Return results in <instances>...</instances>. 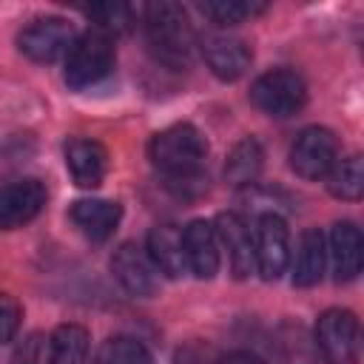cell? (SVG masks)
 Masks as SVG:
<instances>
[{
	"instance_id": "obj_1",
	"label": "cell",
	"mask_w": 364,
	"mask_h": 364,
	"mask_svg": "<svg viewBox=\"0 0 364 364\" xmlns=\"http://www.w3.org/2000/svg\"><path fill=\"white\" fill-rule=\"evenodd\" d=\"M148 156L154 168L165 176V185L173 188L179 196H193L205 188V156H208V142L199 128L191 122H176L165 131H159L151 145Z\"/></svg>"
},
{
	"instance_id": "obj_2",
	"label": "cell",
	"mask_w": 364,
	"mask_h": 364,
	"mask_svg": "<svg viewBox=\"0 0 364 364\" xmlns=\"http://www.w3.org/2000/svg\"><path fill=\"white\" fill-rule=\"evenodd\" d=\"M145 37L156 63L168 68H188L196 37L188 23V14L176 3H154L145 9Z\"/></svg>"
},
{
	"instance_id": "obj_3",
	"label": "cell",
	"mask_w": 364,
	"mask_h": 364,
	"mask_svg": "<svg viewBox=\"0 0 364 364\" xmlns=\"http://www.w3.org/2000/svg\"><path fill=\"white\" fill-rule=\"evenodd\" d=\"M114 40L97 28L77 37L65 54V82L77 91L102 82L114 68Z\"/></svg>"
},
{
	"instance_id": "obj_4",
	"label": "cell",
	"mask_w": 364,
	"mask_h": 364,
	"mask_svg": "<svg viewBox=\"0 0 364 364\" xmlns=\"http://www.w3.org/2000/svg\"><path fill=\"white\" fill-rule=\"evenodd\" d=\"M250 102L264 111L267 117H293L304 108L307 102V85L304 80L290 71V68H273L264 71L253 85H250Z\"/></svg>"
},
{
	"instance_id": "obj_5",
	"label": "cell",
	"mask_w": 364,
	"mask_h": 364,
	"mask_svg": "<svg viewBox=\"0 0 364 364\" xmlns=\"http://www.w3.org/2000/svg\"><path fill=\"white\" fill-rule=\"evenodd\" d=\"M316 341L324 355V364H358L361 330L358 318L350 310H324L316 324Z\"/></svg>"
},
{
	"instance_id": "obj_6",
	"label": "cell",
	"mask_w": 364,
	"mask_h": 364,
	"mask_svg": "<svg viewBox=\"0 0 364 364\" xmlns=\"http://www.w3.org/2000/svg\"><path fill=\"white\" fill-rule=\"evenodd\" d=\"M336 162H338V142L333 131L321 125L304 128L290 145V168L301 179H327Z\"/></svg>"
},
{
	"instance_id": "obj_7",
	"label": "cell",
	"mask_w": 364,
	"mask_h": 364,
	"mask_svg": "<svg viewBox=\"0 0 364 364\" xmlns=\"http://www.w3.org/2000/svg\"><path fill=\"white\" fill-rule=\"evenodd\" d=\"M253 250H256V270L267 282H273L284 273V267L290 262V230L279 213L259 216Z\"/></svg>"
},
{
	"instance_id": "obj_8",
	"label": "cell",
	"mask_w": 364,
	"mask_h": 364,
	"mask_svg": "<svg viewBox=\"0 0 364 364\" xmlns=\"http://www.w3.org/2000/svg\"><path fill=\"white\" fill-rule=\"evenodd\" d=\"M71 43H74V28L63 17L34 20L17 37V48L34 63H54L57 57L68 54Z\"/></svg>"
},
{
	"instance_id": "obj_9",
	"label": "cell",
	"mask_w": 364,
	"mask_h": 364,
	"mask_svg": "<svg viewBox=\"0 0 364 364\" xmlns=\"http://www.w3.org/2000/svg\"><path fill=\"white\" fill-rule=\"evenodd\" d=\"M46 208V185L40 179H14L0 185V230L28 225Z\"/></svg>"
},
{
	"instance_id": "obj_10",
	"label": "cell",
	"mask_w": 364,
	"mask_h": 364,
	"mask_svg": "<svg viewBox=\"0 0 364 364\" xmlns=\"http://www.w3.org/2000/svg\"><path fill=\"white\" fill-rule=\"evenodd\" d=\"M219 247H225L230 270L236 279H247L256 273V250H253V236L247 230V222L239 213H219L213 222Z\"/></svg>"
},
{
	"instance_id": "obj_11",
	"label": "cell",
	"mask_w": 364,
	"mask_h": 364,
	"mask_svg": "<svg viewBox=\"0 0 364 364\" xmlns=\"http://www.w3.org/2000/svg\"><path fill=\"white\" fill-rule=\"evenodd\" d=\"M202 57L208 63V68L219 77V80H239L253 60V51L245 40L233 37V34H205L202 37Z\"/></svg>"
},
{
	"instance_id": "obj_12",
	"label": "cell",
	"mask_w": 364,
	"mask_h": 364,
	"mask_svg": "<svg viewBox=\"0 0 364 364\" xmlns=\"http://www.w3.org/2000/svg\"><path fill=\"white\" fill-rule=\"evenodd\" d=\"M182 245H185L188 270L196 279H213L219 270V239L213 225L205 219H193L182 230Z\"/></svg>"
},
{
	"instance_id": "obj_13",
	"label": "cell",
	"mask_w": 364,
	"mask_h": 364,
	"mask_svg": "<svg viewBox=\"0 0 364 364\" xmlns=\"http://www.w3.org/2000/svg\"><path fill=\"white\" fill-rule=\"evenodd\" d=\"M65 165L80 188H97L108 171V154L97 139L74 136L65 142Z\"/></svg>"
},
{
	"instance_id": "obj_14",
	"label": "cell",
	"mask_w": 364,
	"mask_h": 364,
	"mask_svg": "<svg viewBox=\"0 0 364 364\" xmlns=\"http://www.w3.org/2000/svg\"><path fill=\"white\" fill-rule=\"evenodd\" d=\"M111 270L117 282L131 293V296H151L156 290V276L148 253H142L136 245L125 242L114 250L111 256Z\"/></svg>"
},
{
	"instance_id": "obj_15",
	"label": "cell",
	"mask_w": 364,
	"mask_h": 364,
	"mask_svg": "<svg viewBox=\"0 0 364 364\" xmlns=\"http://www.w3.org/2000/svg\"><path fill=\"white\" fill-rule=\"evenodd\" d=\"M148 259L154 270L165 273L168 279H179L188 273L185 262V245H182V230L176 225H156L148 233Z\"/></svg>"
},
{
	"instance_id": "obj_16",
	"label": "cell",
	"mask_w": 364,
	"mask_h": 364,
	"mask_svg": "<svg viewBox=\"0 0 364 364\" xmlns=\"http://www.w3.org/2000/svg\"><path fill=\"white\" fill-rule=\"evenodd\" d=\"M361 230L353 222H336L330 230V264L336 282H353L361 273Z\"/></svg>"
},
{
	"instance_id": "obj_17",
	"label": "cell",
	"mask_w": 364,
	"mask_h": 364,
	"mask_svg": "<svg viewBox=\"0 0 364 364\" xmlns=\"http://www.w3.org/2000/svg\"><path fill=\"white\" fill-rule=\"evenodd\" d=\"M119 216H122V208L108 199H80L71 205V222L91 242H105L117 230Z\"/></svg>"
},
{
	"instance_id": "obj_18",
	"label": "cell",
	"mask_w": 364,
	"mask_h": 364,
	"mask_svg": "<svg viewBox=\"0 0 364 364\" xmlns=\"http://www.w3.org/2000/svg\"><path fill=\"white\" fill-rule=\"evenodd\" d=\"M327 264V242L321 230L310 228L299 236L296 259H293V284L296 287H313L321 282Z\"/></svg>"
},
{
	"instance_id": "obj_19",
	"label": "cell",
	"mask_w": 364,
	"mask_h": 364,
	"mask_svg": "<svg viewBox=\"0 0 364 364\" xmlns=\"http://www.w3.org/2000/svg\"><path fill=\"white\" fill-rule=\"evenodd\" d=\"M91 336L80 324H60L48 338V364H85Z\"/></svg>"
},
{
	"instance_id": "obj_20",
	"label": "cell",
	"mask_w": 364,
	"mask_h": 364,
	"mask_svg": "<svg viewBox=\"0 0 364 364\" xmlns=\"http://www.w3.org/2000/svg\"><path fill=\"white\" fill-rule=\"evenodd\" d=\"M262 145L253 136H245L242 142L233 145V151L228 154L225 162V182L236 185V188H247L256 182V176L262 173Z\"/></svg>"
},
{
	"instance_id": "obj_21",
	"label": "cell",
	"mask_w": 364,
	"mask_h": 364,
	"mask_svg": "<svg viewBox=\"0 0 364 364\" xmlns=\"http://www.w3.org/2000/svg\"><path fill=\"white\" fill-rule=\"evenodd\" d=\"M327 188L333 196L338 199H361L364 193V165H361V156L353 154V156H344L333 165V171L327 173Z\"/></svg>"
},
{
	"instance_id": "obj_22",
	"label": "cell",
	"mask_w": 364,
	"mask_h": 364,
	"mask_svg": "<svg viewBox=\"0 0 364 364\" xmlns=\"http://www.w3.org/2000/svg\"><path fill=\"white\" fill-rule=\"evenodd\" d=\"M94 364H154V355L148 353L142 341L128 338V336H114L102 341Z\"/></svg>"
},
{
	"instance_id": "obj_23",
	"label": "cell",
	"mask_w": 364,
	"mask_h": 364,
	"mask_svg": "<svg viewBox=\"0 0 364 364\" xmlns=\"http://www.w3.org/2000/svg\"><path fill=\"white\" fill-rule=\"evenodd\" d=\"M85 14L94 23V28L108 34L111 40L117 34H125L134 26V9L125 3H97V6H88Z\"/></svg>"
},
{
	"instance_id": "obj_24",
	"label": "cell",
	"mask_w": 364,
	"mask_h": 364,
	"mask_svg": "<svg viewBox=\"0 0 364 364\" xmlns=\"http://www.w3.org/2000/svg\"><path fill=\"white\" fill-rule=\"evenodd\" d=\"M199 9L216 26H239L247 17L262 14L264 3H256V0H210V3H202Z\"/></svg>"
},
{
	"instance_id": "obj_25",
	"label": "cell",
	"mask_w": 364,
	"mask_h": 364,
	"mask_svg": "<svg viewBox=\"0 0 364 364\" xmlns=\"http://www.w3.org/2000/svg\"><path fill=\"white\" fill-rule=\"evenodd\" d=\"M20 318H23V310L17 299L9 293H0V341H11L17 336Z\"/></svg>"
},
{
	"instance_id": "obj_26",
	"label": "cell",
	"mask_w": 364,
	"mask_h": 364,
	"mask_svg": "<svg viewBox=\"0 0 364 364\" xmlns=\"http://www.w3.org/2000/svg\"><path fill=\"white\" fill-rule=\"evenodd\" d=\"M173 364H219V358L213 355V350L208 344L191 341V344H185V347L176 350Z\"/></svg>"
},
{
	"instance_id": "obj_27",
	"label": "cell",
	"mask_w": 364,
	"mask_h": 364,
	"mask_svg": "<svg viewBox=\"0 0 364 364\" xmlns=\"http://www.w3.org/2000/svg\"><path fill=\"white\" fill-rule=\"evenodd\" d=\"M14 364H40V341H37V336H28V338L17 347Z\"/></svg>"
},
{
	"instance_id": "obj_28",
	"label": "cell",
	"mask_w": 364,
	"mask_h": 364,
	"mask_svg": "<svg viewBox=\"0 0 364 364\" xmlns=\"http://www.w3.org/2000/svg\"><path fill=\"white\" fill-rule=\"evenodd\" d=\"M219 364H262V358H256L253 353H230L219 358Z\"/></svg>"
}]
</instances>
